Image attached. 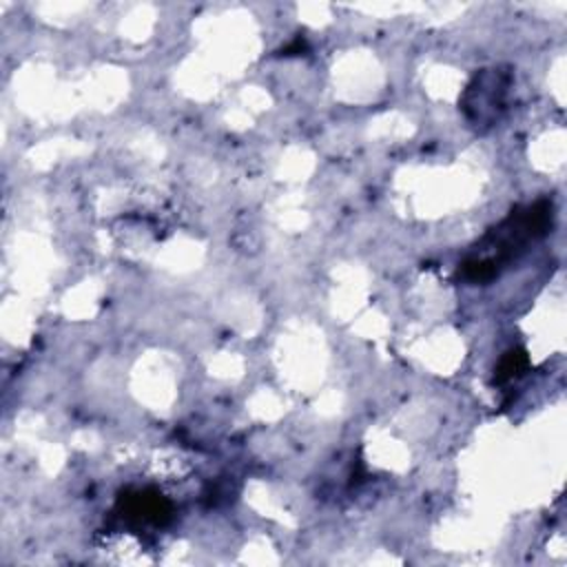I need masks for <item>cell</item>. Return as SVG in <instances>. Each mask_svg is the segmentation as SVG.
Listing matches in <instances>:
<instances>
[{"mask_svg":"<svg viewBox=\"0 0 567 567\" xmlns=\"http://www.w3.org/2000/svg\"><path fill=\"white\" fill-rule=\"evenodd\" d=\"M554 206L549 199H538L529 206L514 208L496 228L478 244L481 252L465 259L461 275L467 281H489L501 268L516 259L529 241H536L551 228Z\"/></svg>","mask_w":567,"mask_h":567,"instance_id":"cell-1","label":"cell"},{"mask_svg":"<svg viewBox=\"0 0 567 567\" xmlns=\"http://www.w3.org/2000/svg\"><path fill=\"white\" fill-rule=\"evenodd\" d=\"M512 84V73L505 69H483L474 75V80L467 84L461 109L472 126H492L507 100V91Z\"/></svg>","mask_w":567,"mask_h":567,"instance_id":"cell-2","label":"cell"},{"mask_svg":"<svg viewBox=\"0 0 567 567\" xmlns=\"http://www.w3.org/2000/svg\"><path fill=\"white\" fill-rule=\"evenodd\" d=\"M117 509L128 520L153 523V525H164L173 514L171 503L155 489L124 492L117 498Z\"/></svg>","mask_w":567,"mask_h":567,"instance_id":"cell-3","label":"cell"},{"mask_svg":"<svg viewBox=\"0 0 567 567\" xmlns=\"http://www.w3.org/2000/svg\"><path fill=\"white\" fill-rule=\"evenodd\" d=\"M527 368H529L527 352L523 348H512L501 357V361L494 370V381L496 383H507L512 379H518Z\"/></svg>","mask_w":567,"mask_h":567,"instance_id":"cell-4","label":"cell"}]
</instances>
